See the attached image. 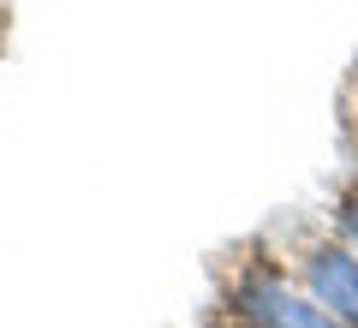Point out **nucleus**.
<instances>
[{
	"mask_svg": "<svg viewBox=\"0 0 358 328\" xmlns=\"http://www.w3.org/2000/svg\"><path fill=\"white\" fill-rule=\"evenodd\" d=\"M239 311L251 316L257 328H346V322H334L317 299H299V292H287L281 280H268V275L239 280Z\"/></svg>",
	"mask_w": 358,
	"mask_h": 328,
	"instance_id": "nucleus-1",
	"label": "nucleus"
},
{
	"mask_svg": "<svg viewBox=\"0 0 358 328\" xmlns=\"http://www.w3.org/2000/svg\"><path fill=\"white\" fill-rule=\"evenodd\" d=\"M305 280H310L317 304L334 316V322L358 328V257L334 251V245H317V251L305 257Z\"/></svg>",
	"mask_w": 358,
	"mask_h": 328,
	"instance_id": "nucleus-2",
	"label": "nucleus"
},
{
	"mask_svg": "<svg viewBox=\"0 0 358 328\" xmlns=\"http://www.w3.org/2000/svg\"><path fill=\"white\" fill-rule=\"evenodd\" d=\"M341 227H346V239L358 245V191H352V197L341 203Z\"/></svg>",
	"mask_w": 358,
	"mask_h": 328,
	"instance_id": "nucleus-3",
	"label": "nucleus"
}]
</instances>
